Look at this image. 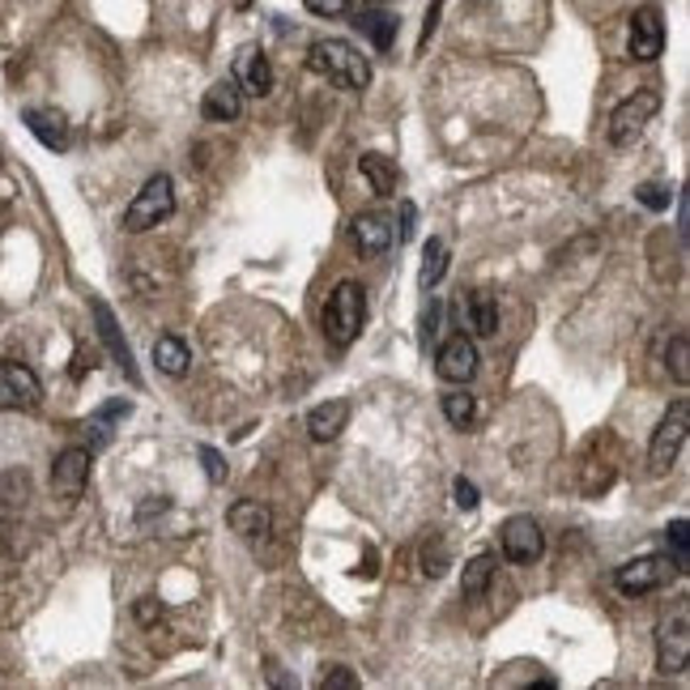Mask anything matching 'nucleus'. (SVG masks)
I'll return each mask as SVG.
<instances>
[{
  "mask_svg": "<svg viewBox=\"0 0 690 690\" xmlns=\"http://www.w3.org/2000/svg\"><path fill=\"white\" fill-rule=\"evenodd\" d=\"M90 311H95V324H98V337H103V346L111 350V358H116L119 367H124V376L133 383H142V376H137V362H133V350H128V341H124V333H119L116 315H111V308L103 303V299H95L90 303Z\"/></svg>",
  "mask_w": 690,
  "mask_h": 690,
  "instance_id": "obj_16",
  "label": "nucleus"
},
{
  "mask_svg": "<svg viewBox=\"0 0 690 690\" xmlns=\"http://www.w3.org/2000/svg\"><path fill=\"white\" fill-rule=\"evenodd\" d=\"M201 111H205V119H217V124H226V119H239V111H243V95H239L235 81H214V86L205 90V103H201Z\"/></svg>",
  "mask_w": 690,
  "mask_h": 690,
  "instance_id": "obj_20",
  "label": "nucleus"
},
{
  "mask_svg": "<svg viewBox=\"0 0 690 690\" xmlns=\"http://www.w3.org/2000/svg\"><path fill=\"white\" fill-rule=\"evenodd\" d=\"M690 665V614H673L669 622H661L657 631V669L661 673H682Z\"/></svg>",
  "mask_w": 690,
  "mask_h": 690,
  "instance_id": "obj_7",
  "label": "nucleus"
},
{
  "mask_svg": "<svg viewBox=\"0 0 690 690\" xmlns=\"http://www.w3.org/2000/svg\"><path fill=\"white\" fill-rule=\"evenodd\" d=\"M358 171H362V179L371 184L376 196H397L401 171H397L392 158H383V154H362V158H358Z\"/></svg>",
  "mask_w": 690,
  "mask_h": 690,
  "instance_id": "obj_19",
  "label": "nucleus"
},
{
  "mask_svg": "<svg viewBox=\"0 0 690 690\" xmlns=\"http://www.w3.org/2000/svg\"><path fill=\"white\" fill-rule=\"evenodd\" d=\"M435 371H439V380H448V383H469L477 376V346L465 333L448 337V341L439 346Z\"/></svg>",
  "mask_w": 690,
  "mask_h": 690,
  "instance_id": "obj_12",
  "label": "nucleus"
},
{
  "mask_svg": "<svg viewBox=\"0 0 690 690\" xmlns=\"http://www.w3.org/2000/svg\"><path fill=\"white\" fill-rule=\"evenodd\" d=\"M226 524L235 528L239 537H264V533L273 528V512H269L261 499H239V503H231Z\"/></svg>",
  "mask_w": 690,
  "mask_h": 690,
  "instance_id": "obj_17",
  "label": "nucleus"
},
{
  "mask_svg": "<svg viewBox=\"0 0 690 690\" xmlns=\"http://www.w3.org/2000/svg\"><path fill=\"white\" fill-rule=\"evenodd\" d=\"M444 273H448V247H444V239H427V247H422V269H418V286L422 290L439 286Z\"/></svg>",
  "mask_w": 690,
  "mask_h": 690,
  "instance_id": "obj_25",
  "label": "nucleus"
},
{
  "mask_svg": "<svg viewBox=\"0 0 690 690\" xmlns=\"http://www.w3.org/2000/svg\"><path fill=\"white\" fill-rule=\"evenodd\" d=\"M171 214H175V184H171V175H149L145 188L133 196V205L124 210V231L142 235L149 226L167 222Z\"/></svg>",
  "mask_w": 690,
  "mask_h": 690,
  "instance_id": "obj_3",
  "label": "nucleus"
},
{
  "mask_svg": "<svg viewBox=\"0 0 690 690\" xmlns=\"http://www.w3.org/2000/svg\"><path fill=\"white\" fill-rule=\"evenodd\" d=\"M367 320V294L358 282H341L324 303V337L333 350H350Z\"/></svg>",
  "mask_w": 690,
  "mask_h": 690,
  "instance_id": "obj_2",
  "label": "nucleus"
},
{
  "mask_svg": "<svg viewBox=\"0 0 690 690\" xmlns=\"http://www.w3.org/2000/svg\"><path fill=\"white\" fill-rule=\"evenodd\" d=\"M657 111H661V95L657 90H635L631 98H622L619 107H614V116H610V142L631 145Z\"/></svg>",
  "mask_w": 690,
  "mask_h": 690,
  "instance_id": "obj_6",
  "label": "nucleus"
},
{
  "mask_svg": "<svg viewBox=\"0 0 690 690\" xmlns=\"http://www.w3.org/2000/svg\"><path fill=\"white\" fill-rule=\"evenodd\" d=\"M346 422H350V405L346 401H324L315 405L308 414V430L315 444H329V439H337L341 430H346Z\"/></svg>",
  "mask_w": 690,
  "mask_h": 690,
  "instance_id": "obj_18",
  "label": "nucleus"
},
{
  "mask_svg": "<svg viewBox=\"0 0 690 690\" xmlns=\"http://www.w3.org/2000/svg\"><path fill=\"white\" fill-rule=\"evenodd\" d=\"M687 430H690V401L669 405V414L661 418V427L652 435V444H648V474L652 477H665L673 469V460L682 453V444H687Z\"/></svg>",
  "mask_w": 690,
  "mask_h": 690,
  "instance_id": "obj_4",
  "label": "nucleus"
},
{
  "mask_svg": "<svg viewBox=\"0 0 690 690\" xmlns=\"http://www.w3.org/2000/svg\"><path fill=\"white\" fill-rule=\"evenodd\" d=\"M665 542H669V558H673L678 575H687L690 572V524L682 521V516L665 528Z\"/></svg>",
  "mask_w": 690,
  "mask_h": 690,
  "instance_id": "obj_26",
  "label": "nucleus"
},
{
  "mask_svg": "<svg viewBox=\"0 0 690 690\" xmlns=\"http://www.w3.org/2000/svg\"><path fill=\"white\" fill-rule=\"evenodd\" d=\"M354 26L371 39V48L376 51H392V43H397V18L388 13V9H362L354 18Z\"/></svg>",
  "mask_w": 690,
  "mask_h": 690,
  "instance_id": "obj_21",
  "label": "nucleus"
},
{
  "mask_svg": "<svg viewBox=\"0 0 690 690\" xmlns=\"http://www.w3.org/2000/svg\"><path fill=\"white\" fill-rule=\"evenodd\" d=\"M453 495H456V507H460V512H474L477 503H482V495H477V486L469 482V477H456Z\"/></svg>",
  "mask_w": 690,
  "mask_h": 690,
  "instance_id": "obj_30",
  "label": "nucleus"
},
{
  "mask_svg": "<svg viewBox=\"0 0 690 690\" xmlns=\"http://www.w3.org/2000/svg\"><path fill=\"white\" fill-rule=\"evenodd\" d=\"M439 13H444V0H435V4H430L427 26H422V43H418V48H427L430 43V35H435V26H439Z\"/></svg>",
  "mask_w": 690,
  "mask_h": 690,
  "instance_id": "obj_37",
  "label": "nucleus"
},
{
  "mask_svg": "<svg viewBox=\"0 0 690 690\" xmlns=\"http://www.w3.org/2000/svg\"><path fill=\"white\" fill-rule=\"evenodd\" d=\"M154 362H158V371H163V376L179 380V376H188L192 354H188V346H184L179 337H158V341H154Z\"/></svg>",
  "mask_w": 690,
  "mask_h": 690,
  "instance_id": "obj_23",
  "label": "nucleus"
},
{
  "mask_svg": "<svg viewBox=\"0 0 690 690\" xmlns=\"http://www.w3.org/2000/svg\"><path fill=\"white\" fill-rule=\"evenodd\" d=\"M320 687H324V690H354L358 678L346 665H333L329 673H324V678H320Z\"/></svg>",
  "mask_w": 690,
  "mask_h": 690,
  "instance_id": "obj_33",
  "label": "nucleus"
},
{
  "mask_svg": "<svg viewBox=\"0 0 690 690\" xmlns=\"http://www.w3.org/2000/svg\"><path fill=\"white\" fill-rule=\"evenodd\" d=\"M311 72L329 77L333 86H346V90H367L371 86V60L346 43V39H315L308 51Z\"/></svg>",
  "mask_w": 690,
  "mask_h": 690,
  "instance_id": "obj_1",
  "label": "nucleus"
},
{
  "mask_svg": "<svg viewBox=\"0 0 690 690\" xmlns=\"http://www.w3.org/2000/svg\"><path fill=\"white\" fill-rule=\"evenodd\" d=\"M542 550H546V537H542V524L533 516H512L503 524V554H507V563H521V567L524 563H537Z\"/></svg>",
  "mask_w": 690,
  "mask_h": 690,
  "instance_id": "obj_10",
  "label": "nucleus"
},
{
  "mask_svg": "<svg viewBox=\"0 0 690 690\" xmlns=\"http://www.w3.org/2000/svg\"><path fill=\"white\" fill-rule=\"evenodd\" d=\"M448 572V546L439 542V537H430L427 550H422V575L430 580H439V575Z\"/></svg>",
  "mask_w": 690,
  "mask_h": 690,
  "instance_id": "obj_29",
  "label": "nucleus"
},
{
  "mask_svg": "<svg viewBox=\"0 0 690 690\" xmlns=\"http://www.w3.org/2000/svg\"><path fill=\"white\" fill-rule=\"evenodd\" d=\"M626 51L635 60H657L665 51V18L657 4H643L631 13V35H626Z\"/></svg>",
  "mask_w": 690,
  "mask_h": 690,
  "instance_id": "obj_8",
  "label": "nucleus"
},
{
  "mask_svg": "<svg viewBox=\"0 0 690 690\" xmlns=\"http://www.w3.org/2000/svg\"><path fill=\"white\" fill-rule=\"evenodd\" d=\"M43 401V383L22 362H0V409H35Z\"/></svg>",
  "mask_w": 690,
  "mask_h": 690,
  "instance_id": "obj_9",
  "label": "nucleus"
},
{
  "mask_svg": "<svg viewBox=\"0 0 690 690\" xmlns=\"http://www.w3.org/2000/svg\"><path fill=\"white\" fill-rule=\"evenodd\" d=\"M354 243L362 256H383L397 243V222L380 210H367V214L354 217Z\"/></svg>",
  "mask_w": 690,
  "mask_h": 690,
  "instance_id": "obj_13",
  "label": "nucleus"
},
{
  "mask_svg": "<svg viewBox=\"0 0 690 690\" xmlns=\"http://www.w3.org/2000/svg\"><path fill=\"white\" fill-rule=\"evenodd\" d=\"M9 550V528H4V521H0V554Z\"/></svg>",
  "mask_w": 690,
  "mask_h": 690,
  "instance_id": "obj_39",
  "label": "nucleus"
},
{
  "mask_svg": "<svg viewBox=\"0 0 690 690\" xmlns=\"http://www.w3.org/2000/svg\"><path fill=\"white\" fill-rule=\"evenodd\" d=\"M196 453H201V460H205V474H210V482H226V460H222V453H217V448L201 444Z\"/></svg>",
  "mask_w": 690,
  "mask_h": 690,
  "instance_id": "obj_32",
  "label": "nucleus"
},
{
  "mask_svg": "<svg viewBox=\"0 0 690 690\" xmlns=\"http://www.w3.org/2000/svg\"><path fill=\"white\" fill-rule=\"evenodd\" d=\"M22 119L26 128L35 133V142H43L56 154L69 149V119H65V111H56V107H26Z\"/></svg>",
  "mask_w": 690,
  "mask_h": 690,
  "instance_id": "obj_15",
  "label": "nucleus"
},
{
  "mask_svg": "<svg viewBox=\"0 0 690 690\" xmlns=\"http://www.w3.org/2000/svg\"><path fill=\"white\" fill-rule=\"evenodd\" d=\"M495 572H499V558H495V554H474V558L465 563V575H460V593H465V601L486 596Z\"/></svg>",
  "mask_w": 690,
  "mask_h": 690,
  "instance_id": "obj_22",
  "label": "nucleus"
},
{
  "mask_svg": "<svg viewBox=\"0 0 690 690\" xmlns=\"http://www.w3.org/2000/svg\"><path fill=\"white\" fill-rule=\"evenodd\" d=\"M444 418H448L453 427H469L477 418V401L469 392H448V397H444Z\"/></svg>",
  "mask_w": 690,
  "mask_h": 690,
  "instance_id": "obj_27",
  "label": "nucleus"
},
{
  "mask_svg": "<svg viewBox=\"0 0 690 690\" xmlns=\"http://www.w3.org/2000/svg\"><path fill=\"white\" fill-rule=\"evenodd\" d=\"M414 222H418L414 201H401V235H397V239H414Z\"/></svg>",
  "mask_w": 690,
  "mask_h": 690,
  "instance_id": "obj_35",
  "label": "nucleus"
},
{
  "mask_svg": "<svg viewBox=\"0 0 690 690\" xmlns=\"http://www.w3.org/2000/svg\"><path fill=\"white\" fill-rule=\"evenodd\" d=\"M469 324L477 337H495L499 333V303L490 290H474L469 294Z\"/></svg>",
  "mask_w": 690,
  "mask_h": 690,
  "instance_id": "obj_24",
  "label": "nucleus"
},
{
  "mask_svg": "<svg viewBox=\"0 0 690 690\" xmlns=\"http://www.w3.org/2000/svg\"><path fill=\"white\" fill-rule=\"evenodd\" d=\"M635 201L661 214V210H669V188H661V184H643V188L635 192Z\"/></svg>",
  "mask_w": 690,
  "mask_h": 690,
  "instance_id": "obj_31",
  "label": "nucleus"
},
{
  "mask_svg": "<svg viewBox=\"0 0 690 690\" xmlns=\"http://www.w3.org/2000/svg\"><path fill=\"white\" fill-rule=\"evenodd\" d=\"M669 371H673V380L678 383L690 380V337L687 333H673V341H669Z\"/></svg>",
  "mask_w": 690,
  "mask_h": 690,
  "instance_id": "obj_28",
  "label": "nucleus"
},
{
  "mask_svg": "<svg viewBox=\"0 0 690 690\" xmlns=\"http://www.w3.org/2000/svg\"><path fill=\"white\" fill-rule=\"evenodd\" d=\"M154 614H163V610H158V601H154V596H142V601H137V619L154 622Z\"/></svg>",
  "mask_w": 690,
  "mask_h": 690,
  "instance_id": "obj_38",
  "label": "nucleus"
},
{
  "mask_svg": "<svg viewBox=\"0 0 690 690\" xmlns=\"http://www.w3.org/2000/svg\"><path fill=\"white\" fill-rule=\"evenodd\" d=\"M235 86L239 95H256V98H264L273 90V69H269V56L261 48H243L235 56Z\"/></svg>",
  "mask_w": 690,
  "mask_h": 690,
  "instance_id": "obj_14",
  "label": "nucleus"
},
{
  "mask_svg": "<svg viewBox=\"0 0 690 690\" xmlns=\"http://www.w3.org/2000/svg\"><path fill=\"white\" fill-rule=\"evenodd\" d=\"M315 18H341L350 9V0H303Z\"/></svg>",
  "mask_w": 690,
  "mask_h": 690,
  "instance_id": "obj_34",
  "label": "nucleus"
},
{
  "mask_svg": "<svg viewBox=\"0 0 690 690\" xmlns=\"http://www.w3.org/2000/svg\"><path fill=\"white\" fill-rule=\"evenodd\" d=\"M90 465H95V453L90 448H65L51 465V490L65 495V499H77L90 482Z\"/></svg>",
  "mask_w": 690,
  "mask_h": 690,
  "instance_id": "obj_11",
  "label": "nucleus"
},
{
  "mask_svg": "<svg viewBox=\"0 0 690 690\" xmlns=\"http://www.w3.org/2000/svg\"><path fill=\"white\" fill-rule=\"evenodd\" d=\"M435 324H439V303H435V299H430V308L422 311V341H430V337L439 333V329H435Z\"/></svg>",
  "mask_w": 690,
  "mask_h": 690,
  "instance_id": "obj_36",
  "label": "nucleus"
},
{
  "mask_svg": "<svg viewBox=\"0 0 690 690\" xmlns=\"http://www.w3.org/2000/svg\"><path fill=\"white\" fill-rule=\"evenodd\" d=\"M673 575H678V567H673L669 554H640V558L622 563L619 572H614V584H619L626 596H643V593L665 589Z\"/></svg>",
  "mask_w": 690,
  "mask_h": 690,
  "instance_id": "obj_5",
  "label": "nucleus"
}]
</instances>
